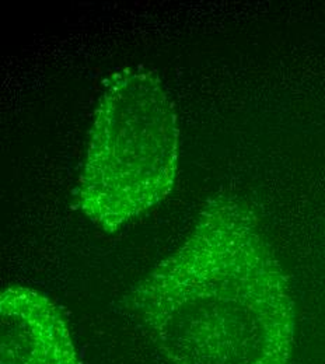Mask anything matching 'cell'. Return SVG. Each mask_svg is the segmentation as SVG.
Listing matches in <instances>:
<instances>
[{"label":"cell","mask_w":325,"mask_h":364,"mask_svg":"<svg viewBox=\"0 0 325 364\" xmlns=\"http://www.w3.org/2000/svg\"><path fill=\"white\" fill-rule=\"evenodd\" d=\"M125 310L174 364H289L296 314L255 213L216 196L183 245L129 291Z\"/></svg>","instance_id":"cell-1"},{"label":"cell","mask_w":325,"mask_h":364,"mask_svg":"<svg viewBox=\"0 0 325 364\" xmlns=\"http://www.w3.org/2000/svg\"><path fill=\"white\" fill-rule=\"evenodd\" d=\"M179 151L177 112L157 73L144 66L112 73L94 112L82 212L105 232L144 215L174 188Z\"/></svg>","instance_id":"cell-2"},{"label":"cell","mask_w":325,"mask_h":364,"mask_svg":"<svg viewBox=\"0 0 325 364\" xmlns=\"http://www.w3.org/2000/svg\"><path fill=\"white\" fill-rule=\"evenodd\" d=\"M0 364H82L60 310L16 286L0 294Z\"/></svg>","instance_id":"cell-3"}]
</instances>
